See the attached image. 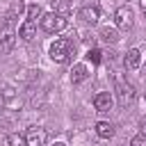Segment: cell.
<instances>
[{
	"label": "cell",
	"instance_id": "obj_1",
	"mask_svg": "<svg viewBox=\"0 0 146 146\" xmlns=\"http://www.w3.org/2000/svg\"><path fill=\"white\" fill-rule=\"evenodd\" d=\"M75 52V46L71 39H57L52 46H50V59L57 62V64H64L68 62V57Z\"/></svg>",
	"mask_w": 146,
	"mask_h": 146
},
{
	"label": "cell",
	"instance_id": "obj_2",
	"mask_svg": "<svg viewBox=\"0 0 146 146\" xmlns=\"http://www.w3.org/2000/svg\"><path fill=\"white\" fill-rule=\"evenodd\" d=\"M114 84H116V96H119V103H121V105H130V103H135L137 91H135V87H132L130 82L123 80L121 73H114Z\"/></svg>",
	"mask_w": 146,
	"mask_h": 146
},
{
	"label": "cell",
	"instance_id": "obj_3",
	"mask_svg": "<svg viewBox=\"0 0 146 146\" xmlns=\"http://www.w3.org/2000/svg\"><path fill=\"white\" fill-rule=\"evenodd\" d=\"M66 25H68V21L64 16H59V14H55V11H48V14L41 16V27L48 34H57V32L66 30Z\"/></svg>",
	"mask_w": 146,
	"mask_h": 146
},
{
	"label": "cell",
	"instance_id": "obj_4",
	"mask_svg": "<svg viewBox=\"0 0 146 146\" xmlns=\"http://www.w3.org/2000/svg\"><path fill=\"white\" fill-rule=\"evenodd\" d=\"M132 18H135V14H132V9L128 5H123V7H119L114 11V25L119 30H130L132 27Z\"/></svg>",
	"mask_w": 146,
	"mask_h": 146
},
{
	"label": "cell",
	"instance_id": "obj_5",
	"mask_svg": "<svg viewBox=\"0 0 146 146\" xmlns=\"http://www.w3.org/2000/svg\"><path fill=\"white\" fill-rule=\"evenodd\" d=\"M46 139H48V132H46L43 128H39V125L27 128V132H25L27 146H46Z\"/></svg>",
	"mask_w": 146,
	"mask_h": 146
},
{
	"label": "cell",
	"instance_id": "obj_6",
	"mask_svg": "<svg viewBox=\"0 0 146 146\" xmlns=\"http://www.w3.org/2000/svg\"><path fill=\"white\" fill-rule=\"evenodd\" d=\"M78 16H80L82 23H87V25H96L98 18H100V9H98L96 5H84V7L78 11Z\"/></svg>",
	"mask_w": 146,
	"mask_h": 146
},
{
	"label": "cell",
	"instance_id": "obj_7",
	"mask_svg": "<svg viewBox=\"0 0 146 146\" xmlns=\"http://www.w3.org/2000/svg\"><path fill=\"white\" fill-rule=\"evenodd\" d=\"M112 105H114V96L110 91H100L94 96V107L98 112H107V110H112Z\"/></svg>",
	"mask_w": 146,
	"mask_h": 146
},
{
	"label": "cell",
	"instance_id": "obj_8",
	"mask_svg": "<svg viewBox=\"0 0 146 146\" xmlns=\"http://www.w3.org/2000/svg\"><path fill=\"white\" fill-rule=\"evenodd\" d=\"M123 66H125L128 71H137V68L141 66V52H139L137 48H130V50L125 52V57H123Z\"/></svg>",
	"mask_w": 146,
	"mask_h": 146
},
{
	"label": "cell",
	"instance_id": "obj_9",
	"mask_svg": "<svg viewBox=\"0 0 146 146\" xmlns=\"http://www.w3.org/2000/svg\"><path fill=\"white\" fill-rule=\"evenodd\" d=\"M87 78H89L87 64H75V66L71 68V82H73V84H80V82H84Z\"/></svg>",
	"mask_w": 146,
	"mask_h": 146
},
{
	"label": "cell",
	"instance_id": "obj_10",
	"mask_svg": "<svg viewBox=\"0 0 146 146\" xmlns=\"http://www.w3.org/2000/svg\"><path fill=\"white\" fill-rule=\"evenodd\" d=\"M96 135H98L100 139H112V137H114V125H112L110 121H98V123H96Z\"/></svg>",
	"mask_w": 146,
	"mask_h": 146
},
{
	"label": "cell",
	"instance_id": "obj_11",
	"mask_svg": "<svg viewBox=\"0 0 146 146\" xmlns=\"http://www.w3.org/2000/svg\"><path fill=\"white\" fill-rule=\"evenodd\" d=\"M34 34H36V23H32V21H25V23L18 27V36L25 39V41L34 39Z\"/></svg>",
	"mask_w": 146,
	"mask_h": 146
},
{
	"label": "cell",
	"instance_id": "obj_12",
	"mask_svg": "<svg viewBox=\"0 0 146 146\" xmlns=\"http://www.w3.org/2000/svg\"><path fill=\"white\" fill-rule=\"evenodd\" d=\"M14 43H16V34H11V32H5V34L0 36V52H2V55L11 52Z\"/></svg>",
	"mask_w": 146,
	"mask_h": 146
},
{
	"label": "cell",
	"instance_id": "obj_13",
	"mask_svg": "<svg viewBox=\"0 0 146 146\" xmlns=\"http://www.w3.org/2000/svg\"><path fill=\"white\" fill-rule=\"evenodd\" d=\"M52 11L66 18V16L71 14V5H68V0H57V2L52 0Z\"/></svg>",
	"mask_w": 146,
	"mask_h": 146
},
{
	"label": "cell",
	"instance_id": "obj_14",
	"mask_svg": "<svg viewBox=\"0 0 146 146\" xmlns=\"http://www.w3.org/2000/svg\"><path fill=\"white\" fill-rule=\"evenodd\" d=\"M7 146H27L25 135H21V132H11V135L7 137Z\"/></svg>",
	"mask_w": 146,
	"mask_h": 146
},
{
	"label": "cell",
	"instance_id": "obj_15",
	"mask_svg": "<svg viewBox=\"0 0 146 146\" xmlns=\"http://www.w3.org/2000/svg\"><path fill=\"white\" fill-rule=\"evenodd\" d=\"M100 39L107 41V43H114V41L119 39V34H116L114 27H103V30H100Z\"/></svg>",
	"mask_w": 146,
	"mask_h": 146
},
{
	"label": "cell",
	"instance_id": "obj_16",
	"mask_svg": "<svg viewBox=\"0 0 146 146\" xmlns=\"http://www.w3.org/2000/svg\"><path fill=\"white\" fill-rule=\"evenodd\" d=\"M41 16H43V14H41V7H39V5H30V7H27V21L34 23V21L41 18Z\"/></svg>",
	"mask_w": 146,
	"mask_h": 146
},
{
	"label": "cell",
	"instance_id": "obj_17",
	"mask_svg": "<svg viewBox=\"0 0 146 146\" xmlns=\"http://www.w3.org/2000/svg\"><path fill=\"white\" fill-rule=\"evenodd\" d=\"M87 57L94 62V64H100V59H103V52L98 50V48H89V52H87Z\"/></svg>",
	"mask_w": 146,
	"mask_h": 146
},
{
	"label": "cell",
	"instance_id": "obj_18",
	"mask_svg": "<svg viewBox=\"0 0 146 146\" xmlns=\"http://www.w3.org/2000/svg\"><path fill=\"white\" fill-rule=\"evenodd\" d=\"M130 146H146V137H141V135L132 137V139H130Z\"/></svg>",
	"mask_w": 146,
	"mask_h": 146
},
{
	"label": "cell",
	"instance_id": "obj_19",
	"mask_svg": "<svg viewBox=\"0 0 146 146\" xmlns=\"http://www.w3.org/2000/svg\"><path fill=\"white\" fill-rule=\"evenodd\" d=\"M139 135H141V137H146V119H141V121H139Z\"/></svg>",
	"mask_w": 146,
	"mask_h": 146
},
{
	"label": "cell",
	"instance_id": "obj_20",
	"mask_svg": "<svg viewBox=\"0 0 146 146\" xmlns=\"http://www.w3.org/2000/svg\"><path fill=\"white\" fill-rule=\"evenodd\" d=\"M5 103H7V98H5V94H0V110L5 107Z\"/></svg>",
	"mask_w": 146,
	"mask_h": 146
},
{
	"label": "cell",
	"instance_id": "obj_21",
	"mask_svg": "<svg viewBox=\"0 0 146 146\" xmlns=\"http://www.w3.org/2000/svg\"><path fill=\"white\" fill-rule=\"evenodd\" d=\"M52 146H66V144H64V141H57V144H52Z\"/></svg>",
	"mask_w": 146,
	"mask_h": 146
},
{
	"label": "cell",
	"instance_id": "obj_22",
	"mask_svg": "<svg viewBox=\"0 0 146 146\" xmlns=\"http://www.w3.org/2000/svg\"><path fill=\"white\" fill-rule=\"evenodd\" d=\"M144 18H146V9H144Z\"/></svg>",
	"mask_w": 146,
	"mask_h": 146
},
{
	"label": "cell",
	"instance_id": "obj_23",
	"mask_svg": "<svg viewBox=\"0 0 146 146\" xmlns=\"http://www.w3.org/2000/svg\"><path fill=\"white\" fill-rule=\"evenodd\" d=\"M144 71H146V66H144Z\"/></svg>",
	"mask_w": 146,
	"mask_h": 146
}]
</instances>
